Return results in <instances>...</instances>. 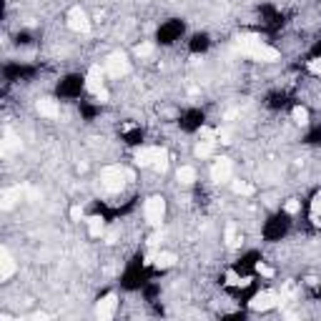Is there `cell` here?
<instances>
[{"mask_svg":"<svg viewBox=\"0 0 321 321\" xmlns=\"http://www.w3.org/2000/svg\"><path fill=\"white\" fill-rule=\"evenodd\" d=\"M256 271H258V273H264V276H273V269H271V266H266V264H258V266H256Z\"/></svg>","mask_w":321,"mask_h":321,"instance_id":"cell-26","label":"cell"},{"mask_svg":"<svg viewBox=\"0 0 321 321\" xmlns=\"http://www.w3.org/2000/svg\"><path fill=\"white\" fill-rule=\"evenodd\" d=\"M20 193L18 191H5L3 193V209L8 211V209H13V203H16V198H18Z\"/></svg>","mask_w":321,"mask_h":321,"instance_id":"cell-20","label":"cell"},{"mask_svg":"<svg viewBox=\"0 0 321 321\" xmlns=\"http://www.w3.org/2000/svg\"><path fill=\"white\" fill-rule=\"evenodd\" d=\"M291 115H294V121H296L299 126H306V123H309V111H306V108H301V106H296Z\"/></svg>","mask_w":321,"mask_h":321,"instance_id":"cell-18","label":"cell"},{"mask_svg":"<svg viewBox=\"0 0 321 321\" xmlns=\"http://www.w3.org/2000/svg\"><path fill=\"white\" fill-rule=\"evenodd\" d=\"M311 211H314V216L319 218V213H321V196H316V198H314V203H311Z\"/></svg>","mask_w":321,"mask_h":321,"instance_id":"cell-27","label":"cell"},{"mask_svg":"<svg viewBox=\"0 0 321 321\" xmlns=\"http://www.w3.org/2000/svg\"><path fill=\"white\" fill-rule=\"evenodd\" d=\"M231 171H233V166L228 158H216L211 166V178L216 183H226V181H231Z\"/></svg>","mask_w":321,"mask_h":321,"instance_id":"cell-7","label":"cell"},{"mask_svg":"<svg viewBox=\"0 0 321 321\" xmlns=\"http://www.w3.org/2000/svg\"><path fill=\"white\" fill-rule=\"evenodd\" d=\"M151 50H153V46H148V43H143V46H138V48H136V53H138V55H151Z\"/></svg>","mask_w":321,"mask_h":321,"instance_id":"cell-25","label":"cell"},{"mask_svg":"<svg viewBox=\"0 0 321 321\" xmlns=\"http://www.w3.org/2000/svg\"><path fill=\"white\" fill-rule=\"evenodd\" d=\"M236 46L246 53V55H251L254 61H264V63H273V61H279V50L266 46L261 38L256 35H239L236 38Z\"/></svg>","mask_w":321,"mask_h":321,"instance_id":"cell-1","label":"cell"},{"mask_svg":"<svg viewBox=\"0 0 321 321\" xmlns=\"http://www.w3.org/2000/svg\"><path fill=\"white\" fill-rule=\"evenodd\" d=\"M100 181H103L106 191L118 193L121 188L126 186V181H133V173L121 168V166H108V168H103V173H100Z\"/></svg>","mask_w":321,"mask_h":321,"instance_id":"cell-3","label":"cell"},{"mask_svg":"<svg viewBox=\"0 0 321 321\" xmlns=\"http://www.w3.org/2000/svg\"><path fill=\"white\" fill-rule=\"evenodd\" d=\"M176 178H178V183H183V186H191V183L196 181V171H193L191 166H181L178 173H176Z\"/></svg>","mask_w":321,"mask_h":321,"instance_id":"cell-14","label":"cell"},{"mask_svg":"<svg viewBox=\"0 0 321 321\" xmlns=\"http://www.w3.org/2000/svg\"><path fill=\"white\" fill-rule=\"evenodd\" d=\"M88 231H91V236H96V239L103 236V231H106L103 216H91V218H88Z\"/></svg>","mask_w":321,"mask_h":321,"instance_id":"cell-13","label":"cell"},{"mask_svg":"<svg viewBox=\"0 0 321 321\" xmlns=\"http://www.w3.org/2000/svg\"><path fill=\"white\" fill-rule=\"evenodd\" d=\"M136 163L138 166H151L158 173H166L168 168V153L160 148V145H148V148H138L136 151Z\"/></svg>","mask_w":321,"mask_h":321,"instance_id":"cell-2","label":"cell"},{"mask_svg":"<svg viewBox=\"0 0 321 321\" xmlns=\"http://www.w3.org/2000/svg\"><path fill=\"white\" fill-rule=\"evenodd\" d=\"M35 108L40 115H46V118H58V115H61V108H58V103L53 98H40Z\"/></svg>","mask_w":321,"mask_h":321,"instance_id":"cell-12","label":"cell"},{"mask_svg":"<svg viewBox=\"0 0 321 321\" xmlns=\"http://www.w3.org/2000/svg\"><path fill=\"white\" fill-rule=\"evenodd\" d=\"M96 98L100 100V103H108V100H111V93L103 88V91H98V93H96Z\"/></svg>","mask_w":321,"mask_h":321,"instance_id":"cell-28","label":"cell"},{"mask_svg":"<svg viewBox=\"0 0 321 321\" xmlns=\"http://www.w3.org/2000/svg\"><path fill=\"white\" fill-rule=\"evenodd\" d=\"M153 264H156L158 269H171L173 264H176V256H173L171 251H163V254H158V256L153 258Z\"/></svg>","mask_w":321,"mask_h":321,"instance_id":"cell-15","label":"cell"},{"mask_svg":"<svg viewBox=\"0 0 321 321\" xmlns=\"http://www.w3.org/2000/svg\"><path fill=\"white\" fill-rule=\"evenodd\" d=\"M226 243L228 246H239V236H236V228H233V226L226 228Z\"/></svg>","mask_w":321,"mask_h":321,"instance_id":"cell-22","label":"cell"},{"mask_svg":"<svg viewBox=\"0 0 321 321\" xmlns=\"http://www.w3.org/2000/svg\"><path fill=\"white\" fill-rule=\"evenodd\" d=\"M13 273H16V261L8 249H0V281H8Z\"/></svg>","mask_w":321,"mask_h":321,"instance_id":"cell-11","label":"cell"},{"mask_svg":"<svg viewBox=\"0 0 321 321\" xmlns=\"http://www.w3.org/2000/svg\"><path fill=\"white\" fill-rule=\"evenodd\" d=\"M70 218H73V221H83V209L80 206H73L70 209Z\"/></svg>","mask_w":321,"mask_h":321,"instance_id":"cell-24","label":"cell"},{"mask_svg":"<svg viewBox=\"0 0 321 321\" xmlns=\"http://www.w3.org/2000/svg\"><path fill=\"white\" fill-rule=\"evenodd\" d=\"M68 28L76 31V33H88L91 31V20H88V16H85L80 8H73L68 13Z\"/></svg>","mask_w":321,"mask_h":321,"instance_id":"cell-6","label":"cell"},{"mask_svg":"<svg viewBox=\"0 0 321 321\" xmlns=\"http://www.w3.org/2000/svg\"><path fill=\"white\" fill-rule=\"evenodd\" d=\"M211 151H213V141H201L198 145H196V156L198 158H206V156H211Z\"/></svg>","mask_w":321,"mask_h":321,"instance_id":"cell-17","label":"cell"},{"mask_svg":"<svg viewBox=\"0 0 321 321\" xmlns=\"http://www.w3.org/2000/svg\"><path fill=\"white\" fill-rule=\"evenodd\" d=\"M286 211H289V213H296V211H299V201H289V203H286Z\"/></svg>","mask_w":321,"mask_h":321,"instance_id":"cell-29","label":"cell"},{"mask_svg":"<svg viewBox=\"0 0 321 321\" xmlns=\"http://www.w3.org/2000/svg\"><path fill=\"white\" fill-rule=\"evenodd\" d=\"M276 304H279V294H276V291H264V294H256L251 299V309L254 311H269Z\"/></svg>","mask_w":321,"mask_h":321,"instance_id":"cell-8","label":"cell"},{"mask_svg":"<svg viewBox=\"0 0 321 321\" xmlns=\"http://www.w3.org/2000/svg\"><path fill=\"white\" fill-rule=\"evenodd\" d=\"M13 148H20V141L16 136H5V143H3V153L13 151Z\"/></svg>","mask_w":321,"mask_h":321,"instance_id":"cell-21","label":"cell"},{"mask_svg":"<svg viewBox=\"0 0 321 321\" xmlns=\"http://www.w3.org/2000/svg\"><path fill=\"white\" fill-rule=\"evenodd\" d=\"M103 73L106 70H100V65H93L91 70H88V76H85V91L88 93H98V91H103L106 85H103Z\"/></svg>","mask_w":321,"mask_h":321,"instance_id":"cell-9","label":"cell"},{"mask_svg":"<svg viewBox=\"0 0 321 321\" xmlns=\"http://www.w3.org/2000/svg\"><path fill=\"white\" fill-rule=\"evenodd\" d=\"M231 188H233V193H239V196H251L254 193V186L246 183V181H231Z\"/></svg>","mask_w":321,"mask_h":321,"instance_id":"cell-16","label":"cell"},{"mask_svg":"<svg viewBox=\"0 0 321 321\" xmlns=\"http://www.w3.org/2000/svg\"><path fill=\"white\" fill-rule=\"evenodd\" d=\"M226 279H228L231 286H249V279H241V276H239V273H233V271L226 273Z\"/></svg>","mask_w":321,"mask_h":321,"instance_id":"cell-19","label":"cell"},{"mask_svg":"<svg viewBox=\"0 0 321 321\" xmlns=\"http://www.w3.org/2000/svg\"><path fill=\"white\" fill-rule=\"evenodd\" d=\"M309 70L314 73V76L321 78V58H314V61H309Z\"/></svg>","mask_w":321,"mask_h":321,"instance_id":"cell-23","label":"cell"},{"mask_svg":"<svg viewBox=\"0 0 321 321\" xmlns=\"http://www.w3.org/2000/svg\"><path fill=\"white\" fill-rule=\"evenodd\" d=\"M163 213H166V201L160 196H151L148 201H145V218H148V224L158 226L160 218H163Z\"/></svg>","mask_w":321,"mask_h":321,"instance_id":"cell-5","label":"cell"},{"mask_svg":"<svg viewBox=\"0 0 321 321\" xmlns=\"http://www.w3.org/2000/svg\"><path fill=\"white\" fill-rule=\"evenodd\" d=\"M128 70H130V65H128V61H126L123 53H111L106 58V73H108L111 78H121V76H126Z\"/></svg>","mask_w":321,"mask_h":321,"instance_id":"cell-4","label":"cell"},{"mask_svg":"<svg viewBox=\"0 0 321 321\" xmlns=\"http://www.w3.org/2000/svg\"><path fill=\"white\" fill-rule=\"evenodd\" d=\"M115 306H118V299H115V294H108L106 299H100V301H98V306H96V316H98L100 321L111 319V316L115 314Z\"/></svg>","mask_w":321,"mask_h":321,"instance_id":"cell-10","label":"cell"}]
</instances>
